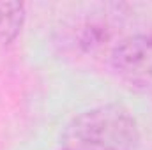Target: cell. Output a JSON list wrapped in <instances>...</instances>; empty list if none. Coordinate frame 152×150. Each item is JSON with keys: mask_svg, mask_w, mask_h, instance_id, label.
Wrapping results in <instances>:
<instances>
[{"mask_svg": "<svg viewBox=\"0 0 152 150\" xmlns=\"http://www.w3.org/2000/svg\"><path fill=\"white\" fill-rule=\"evenodd\" d=\"M67 150H136L138 129L131 113L106 104L78 115L66 131Z\"/></svg>", "mask_w": 152, "mask_h": 150, "instance_id": "1", "label": "cell"}, {"mask_svg": "<svg viewBox=\"0 0 152 150\" xmlns=\"http://www.w3.org/2000/svg\"><path fill=\"white\" fill-rule=\"evenodd\" d=\"M112 67L129 88L152 94V36H133L113 50Z\"/></svg>", "mask_w": 152, "mask_h": 150, "instance_id": "2", "label": "cell"}, {"mask_svg": "<svg viewBox=\"0 0 152 150\" xmlns=\"http://www.w3.org/2000/svg\"><path fill=\"white\" fill-rule=\"evenodd\" d=\"M25 7L20 2H0V46L11 42L21 30Z\"/></svg>", "mask_w": 152, "mask_h": 150, "instance_id": "3", "label": "cell"}]
</instances>
